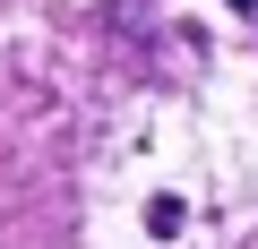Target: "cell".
Returning a JSON list of instances; mask_svg holds the SVG:
<instances>
[{"mask_svg": "<svg viewBox=\"0 0 258 249\" xmlns=\"http://www.w3.org/2000/svg\"><path fill=\"white\" fill-rule=\"evenodd\" d=\"M232 9H258V0H232Z\"/></svg>", "mask_w": 258, "mask_h": 249, "instance_id": "1", "label": "cell"}]
</instances>
